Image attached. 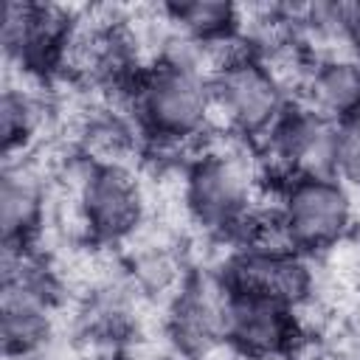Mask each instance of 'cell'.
Segmentation results:
<instances>
[{
  "mask_svg": "<svg viewBox=\"0 0 360 360\" xmlns=\"http://www.w3.org/2000/svg\"><path fill=\"white\" fill-rule=\"evenodd\" d=\"M211 90L202 84L200 73L188 65H166L152 73L143 87V110L155 129L166 135L194 132L208 110Z\"/></svg>",
  "mask_w": 360,
  "mask_h": 360,
  "instance_id": "6da1fadb",
  "label": "cell"
},
{
  "mask_svg": "<svg viewBox=\"0 0 360 360\" xmlns=\"http://www.w3.org/2000/svg\"><path fill=\"white\" fill-rule=\"evenodd\" d=\"M211 96L242 129L267 127L281 107V90L276 76L250 59L225 62L211 84Z\"/></svg>",
  "mask_w": 360,
  "mask_h": 360,
  "instance_id": "7a4b0ae2",
  "label": "cell"
},
{
  "mask_svg": "<svg viewBox=\"0 0 360 360\" xmlns=\"http://www.w3.org/2000/svg\"><path fill=\"white\" fill-rule=\"evenodd\" d=\"M281 222L292 242H332L349 222V197L338 183H329L318 174L298 180L287 197Z\"/></svg>",
  "mask_w": 360,
  "mask_h": 360,
  "instance_id": "3957f363",
  "label": "cell"
},
{
  "mask_svg": "<svg viewBox=\"0 0 360 360\" xmlns=\"http://www.w3.org/2000/svg\"><path fill=\"white\" fill-rule=\"evenodd\" d=\"M225 332L248 352H276L290 335V318L284 304L262 295L236 292L222 309Z\"/></svg>",
  "mask_w": 360,
  "mask_h": 360,
  "instance_id": "277c9868",
  "label": "cell"
},
{
  "mask_svg": "<svg viewBox=\"0 0 360 360\" xmlns=\"http://www.w3.org/2000/svg\"><path fill=\"white\" fill-rule=\"evenodd\" d=\"M191 205L197 217L208 225H225L231 222L248 202V180L245 172L225 158H208L202 160L188 186Z\"/></svg>",
  "mask_w": 360,
  "mask_h": 360,
  "instance_id": "5b68a950",
  "label": "cell"
},
{
  "mask_svg": "<svg viewBox=\"0 0 360 360\" xmlns=\"http://www.w3.org/2000/svg\"><path fill=\"white\" fill-rule=\"evenodd\" d=\"M307 281V267L284 250H253L233 264L236 292L273 298L278 304L301 298Z\"/></svg>",
  "mask_w": 360,
  "mask_h": 360,
  "instance_id": "8992f818",
  "label": "cell"
},
{
  "mask_svg": "<svg viewBox=\"0 0 360 360\" xmlns=\"http://www.w3.org/2000/svg\"><path fill=\"white\" fill-rule=\"evenodd\" d=\"M84 211L98 233L121 236L138 222L141 214L138 188L115 166L96 169L84 186Z\"/></svg>",
  "mask_w": 360,
  "mask_h": 360,
  "instance_id": "52a82bcc",
  "label": "cell"
},
{
  "mask_svg": "<svg viewBox=\"0 0 360 360\" xmlns=\"http://www.w3.org/2000/svg\"><path fill=\"white\" fill-rule=\"evenodd\" d=\"M312 98L329 115H354L360 110V65L346 59L323 65L312 79Z\"/></svg>",
  "mask_w": 360,
  "mask_h": 360,
  "instance_id": "ba28073f",
  "label": "cell"
},
{
  "mask_svg": "<svg viewBox=\"0 0 360 360\" xmlns=\"http://www.w3.org/2000/svg\"><path fill=\"white\" fill-rule=\"evenodd\" d=\"M37 214V194L22 174H6L0 188V219L6 239L20 236Z\"/></svg>",
  "mask_w": 360,
  "mask_h": 360,
  "instance_id": "9c48e42d",
  "label": "cell"
},
{
  "mask_svg": "<svg viewBox=\"0 0 360 360\" xmlns=\"http://www.w3.org/2000/svg\"><path fill=\"white\" fill-rule=\"evenodd\" d=\"M172 14L177 22H183L191 34L211 37L222 31L233 20V8L225 3H211V0H197V3H180L172 6Z\"/></svg>",
  "mask_w": 360,
  "mask_h": 360,
  "instance_id": "30bf717a",
  "label": "cell"
},
{
  "mask_svg": "<svg viewBox=\"0 0 360 360\" xmlns=\"http://www.w3.org/2000/svg\"><path fill=\"white\" fill-rule=\"evenodd\" d=\"M335 166L360 183V110L349 115V121L335 135Z\"/></svg>",
  "mask_w": 360,
  "mask_h": 360,
  "instance_id": "8fae6325",
  "label": "cell"
},
{
  "mask_svg": "<svg viewBox=\"0 0 360 360\" xmlns=\"http://www.w3.org/2000/svg\"><path fill=\"white\" fill-rule=\"evenodd\" d=\"M0 121H3V141H6V146H11L14 141H22V135L31 129L34 107L28 104L25 96L6 90L3 104H0Z\"/></svg>",
  "mask_w": 360,
  "mask_h": 360,
  "instance_id": "7c38bea8",
  "label": "cell"
},
{
  "mask_svg": "<svg viewBox=\"0 0 360 360\" xmlns=\"http://www.w3.org/2000/svg\"><path fill=\"white\" fill-rule=\"evenodd\" d=\"M338 17L343 20V25L352 31L354 42L360 45V3L357 6H346V8H338Z\"/></svg>",
  "mask_w": 360,
  "mask_h": 360,
  "instance_id": "4fadbf2b",
  "label": "cell"
}]
</instances>
